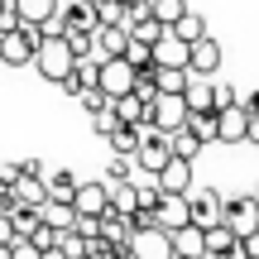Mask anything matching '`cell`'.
I'll use <instances>...</instances> for the list:
<instances>
[{"instance_id":"obj_31","label":"cell","mask_w":259,"mask_h":259,"mask_svg":"<svg viewBox=\"0 0 259 259\" xmlns=\"http://www.w3.org/2000/svg\"><path fill=\"white\" fill-rule=\"evenodd\" d=\"M120 58H125L130 67H135V72H139V67H154V53H149V44H139V38H130Z\"/></svg>"},{"instance_id":"obj_38","label":"cell","mask_w":259,"mask_h":259,"mask_svg":"<svg viewBox=\"0 0 259 259\" xmlns=\"http://www.w3.org/2000/svg\"><path fill=\"white\" fill-rule=\"evenodd\" d=\"M216 259H250V254H245V240H235V245H226V250L216 254Z\"/></svg>"},{"instance_id":"obj_35","label":"cell","mask_w":259,"mask_h":259,"mask_svg":"<svg viewBox=\"0 0 259 259\" xmlns=\"http://www.w3.org/2000/svg\"><path fill=\"white\" fill-rule=\"evenodd\" d=\"M77 101H82V106H87V111H92V115H96V111H106V106H111V101H106L101 92H96V87H92V92H82V96H77Z\"/></svg>"},{"instance_id":"obj_5","label":"cell","mask_w":259,"mask_h":259,"mask_svg":"<svg viewBox=\"0 0 259 259\" xmlns=\"http://www.w3.org/2000/svg\"><path fill=\"white\" fill-rule=\"evenodd\" d=\"M221 206L226 197L216 187H187V211H192V226L206 231V226H221Z\"/></svg>"},{"instance_id":"obj_19","label":"cell","mask_w":259,"mask_h":259,"mask_svg":"<svg viewBox=\"0 0 259 259\" xmlns=\"http://www.w3.org/2000/svg\"><path fill=\"white\" fill-rule=\"evenodd\" d=\"M168 34H173V38H183V44H197V38H206V19L197 15V10H183V15L168 24Z\"/></svg>"},{"instance_id":"obj_3","label":"cell","mask_w":259,"mask_h":259,"mask_svg":"<svg viewBox=\"0 0 259 259\" xmlns=\"http://www.w3.org/2000/svg\"><path fill=\"white\" fill-rule=\"evenodd\" d=\"M34 44H38V29L34 24H19L0 34V63L5 67H29L34 63Z\"/></svg>"},{"instance_id":"obj_11","label":"cell","mask_w":259,"mask_h":259,"mask_svg":"<svg viewBox=\"0 0 259 259\" xmlns=\"http://www.w3.org/2000/svg\"><path fill=\"white\" fill-rule=\"evenodd\" d=\"M106 206H111L106 183H77V192H72V211L77 216H101Z\"/></svg>"},{"instance_id":"obj_24","label":"cell","mask_w":259,"mask_h":259,"mask_svg":"<svg viewBox=\"0 0 259 259\" xmlns=\"http://www.w3.org/2000/svg\"><path fill=\"white\" fill-rule=\"evenodd\" d=\"M125 34H130V38H139V44H149V48H154L158 38H163V24H158V19H154V15H149V10H144V15H139V19H130V24H125Z\"/></svg>"},{"instance_id":"obj_14","label":"cell","mask_w":259,"mask_h":259,"mask_svg":"<svg viewBox=\"0 0 259 259\" xmlns=\"http://www.w3.org/2000/svg\"><path fill=\"white\" fill-rule=\"evenodd\" d=\"M10 197H15L19 206H44L48 192H44V173H19L15 183H10Z\"/></svg>"},{"instance_id":"obj_10","label":"cell","mask_w":259,"mask_h":259,"mask_svg":"<svg viewBox=\"0 0 259 259\" xmlns=\"http://www.w3.org/2000/svg\"><path fill=\"white\" fill-rule=\"evenodd\" d=\"M154 187H158V192H178V197H183L187 187H192V163H187V158H168V163L154 173Z\"/></svg>"},{"instance_id":"obj_27","label":"cell","mask_w":259,"mask_h":259,"mask_svg":"<svg viewBox=\"0 0 259 259\" xmlns=\"http://www.w3.org/2000/svg\"><path fill=\"white\" fill-rule=\"evenodd\" d=\"M144 5H149V15H154L158 24L168 29V24H173V19H178V15L187 10V0H144Z\"/></svg>"},{"instance_id":"obj_13","label":"cell","mask_w":259,"mask_h":259,"mask_svg":"<svg viewBox=\"0 0 259 259\" xmlns=\"http://www.w3.org/2000/svg\"><path fill=\"white\" fill-rule=\"evenodd\" d=\"M58 24H63V34H67V29H82V34H92V29H96V10H92V0H67V5L58 10Z\"/></svg>"},{"instance_id":"obj_41","label":"cell","mask_w":259,"mask_h":259,"mask_svg":"<svg viewBox=\"0 0 259 259\" xmlns=\"http://www.w3.org/2000/svg\"><path fill=\"white\" fill-rule=\"evenodd\" d=\"M15 240V226H10V216H0V245H10Z\"/></svg>"},{"instance_id":"obj_43","label":"cell","mask_w":259,"mask_h":259,"mask_svg":"<svg viewBox=\"0 0 259 259\" xmlns=\"http://www.w3.org/2000/svg\"><path fill=\"white\" fill-rule=\"evenodd\" d=\"M0 259H10V245H0Z\"/></svg>"},{"instance_id":"obj_4","label":"cell","mask_w":259,"mask_h":259,"mask_svg":"<svg viewBox=\"0 0 259 259\" xmlns=\"http://www.w3.org/2000/svg\"><path fill=\"white\" fill-rule=\"evenodd\" d=\"M144 120L154 125L158 135H173V130H183V120H187V106H183V96H168V92H158L154 101H149Z\"/></svg>"},{"instance_id":"obj_21","label":"cell","mask_w":259,"mask_h":259,"mask_svg":"<svg viewBox=\"0 0 259 259\" xmlns=\"http://www.w3.org/2000/svg\"><path fill=\"white\" fill-rule=\"evenodd\" d=\"M183 130H187V135H192L202 149H206V144H216V111H197V115H187Z\"/></svg>"},{"instance_id":"obj_20","label":"cell","mask_w":259,"mask_h":259,"mask_svg":"<svg viewBox=\"0 0 259 259\" xmlns=\"http://www.w3.org/2000/svg\"><path fill=\"white\" fill-rule=\"evenodd\" d=\"M168 240H173V259H202V231L197 226H183Z\"/></svg>"},{"instance_id":"obj_2","label":"cell","mask_w":259,"mask_h":259,"mask_svg":"<svg viewBox=\"0 0 259 259\" xmlns=\"http://www.w3.org/2000/svg\"><path fill=\"white\" fill-rule=\"evenodd\" d=\"M221 226L235 235V240H250V235H259V197H231V202L221 206Z\"/></svg>"},{"instance_id":"obj_44","label":"cell","mask_w":259,"mask_h":259,"mask_svg":"<svg viewBox=\"0 0 259 259\" xmlns=\"http://www.w3.org/2000/svg\"><path fill=\"white\" fill-rule=\"evenodd\" d=\"M202 259H206V254H202Z\"/></svg>"},{"instance_id":"obj_12","label":"cell","mask_w":259,"mask_h":259,"mask_svg":"<svg viewBox=\"0 0 259 259\" xmlns=\"http://www.w3.org/2000/svg\"><path fill=\"white\" fill-rule=\"evenodd\" d=\"M92 44H96V58H120L125 44H130V34H125V24H96Z\"/></svg>"},{"instance_id":"obj_22","label":"cell","mask_w":259,"mask_h":259,"mask_svg":"<svg viewBox=\"0 0 259 259\" xmlns=\"http://www.w3.org/2000/svg\"><path fill=\"white\" fill-rule=\"evenodd\" d=\"M111 111H115V120H120V125H139V120H144V111H149V101H139L135 92H125V96H115V101H111Z\"/></svg>"},{"instance_id":"obj_15","label":"cell","mask_w":259,"mask_h":259,"mask_svg":"<svg viewBox=\"0 0 259 259\" xmlns=\"http://www.w3.org/2000/svg\"><path fill=\"white\" fill-rule=\"evenodd\" d=\"M187 48H192V44H183V38H173L163 29V38H158L149 53H154V67H187Z\"/></svg>"},{"instance_id":"obj_29","label":"cell","mask_w":259,"mask_h":259,"mask_svg":"<svg viewBox=\"0 0 259 259\" xmlns=\"http://www.w3.org/2000/svg\"><path fill=\"white\" fill-rule=\"evenodd\" d=\"M5 216H10V226H15V235H29V231L38 226V206H19V202H15Z\"/></svg>"},{"instance_id":"obj_37","label":"cell","mask_w":259,"mask_h":259,"mask_svg":"<svg viewBox=\"0 0 259 259\" xmlns=\"http://www.w3.org/2000/svg\"><path fill=\"white\" fill-rule=\"evenodd\" d=\"M235 101H240V111H245V115H259V92H250V96H235Z\"/></svg>"},{"instance_id":"obj_23","label":"cell","mask_w":259,"mask_h":259,"mask_svg":"<svg viewBox=\"0 0 259 259\" xmlns=\"http://www.w3.org/2000/svg\"><path fill=\"white\" fill-rule=\"evenodd\" d=\"M106 192H111V211L115 216H130L139 206V187L135 183H106Z\"/></svg>"},{"instance_id":"obj_18","label":"cell","mask_w":259,"mask_h":259,"mask_svg":"<svg viewBox=\"0 0 259 259\" xmlns=\"http://www.w3.org/2000/svg\"><path fill=\"white\" fill-rule=\"evenodd\" d=\"M38 221H44L48 231H72L77 211H72V202H53V197H48V202L38 206Z\"/></svg>"},{"instance_id":"obj_1","label":"cell","mask_w":259,"mask_h":259,"mask_svg":"<svg viewBox=\"0 0 259 259\" xmlns=\"http://www.w3.org/2000/svg\"><path fill=\"white\" fill-rule=\"evenodd\" d=\"M34 67H38V77H44V82L58 87V82L77 67L67 38H63V34H38V44H34Z\"/></svg>"},{"instance_id":"obj_6","label":"cell","mask_w":259,"mask_h":259,"mask_svg":"<svg viewBox=\"0 0 259 259\" xmlns=\"http://www.w3.org/2000/svg\"><path fill=\"white\" fill-rule=\"evenodd\" d=\"M125 245H130V259H173V240H168V231H158V226L130 231Z\"/></svg>"},{"instance_id":"obj_32","label":"cell","mask_w":259,"mask_h":259,"mask_svg":"<svg viewBox=\"0 0 259 259\" xmlns=\"http://www.w3.org/2000/svg\"><path fill=\"white\" fill-rule=\"evenodd\" d=\"M130 173H135V158L115 154V158H111V168H106V183H130Z\"/></svg>"},{"instance_id":"obj_9","label":"cell","mask_w":259,"mask_h":259,"mask_svg":"<svg viewBox=\"0 0 259 259\" xmlns=\"http://www.w3.org/2000/svg\"><path fill=\"white\" fill-rule=\"evenodd\" d=\"M245 130H250V115L240 111V101L216 111V144H245Z\"/></svg>"},{"instance_id":"obj_39","label":"cell","mask_w":259,"mask_h":259,"mask_svg":"<svg viewBox=\"0 0 259 259\" xmlns=\"http://www.w3.org/2000/svg\"><path fill=\"white\" fill-rule=\"evenodd\" d=\"M226 106H235V92L231 87H216V111H226Z\"/></svg>"},{"instance_id":"obj_25","label":"cell","mask_w":259,"mask_h":259,"mask_svg":"<svg viewBox=\"0 0 259 259\" xmlns=\"http://www.w3.org/2000/svg\"><path fill=\"white\" fill-rule=\"evenodd\" d=\"M183 87H187V67H154V92L183 96Z\"/></svg>"},{"instance_id":"obj_34","label":"cell","mask_w":259,"mask_h":259,"mask_svg":"<svg viewBox=\"0 0 259 259\" xmlns=\"http://www.w3.org/2000/svg\"><path fill=\"white\" fill-rule=\"evenodd\" d=\"M115 125H120V120H115V111H111V106H106V111H96V115H92V130H96V135H111Z\"/></svg>"},{"instance_id":"obj_36","label":"cell","mask_w":259,"mask_h":259,"mask_svg":"<svg viewBox=\"0 0 259 259\" xmlns=\"http://www.w3.org/2000/svg\"><path fill=\"white\" fill-rule=\"evenodd\" d=\"M5 29H19V15H15L10 0H0V34H5Z\"/></svg>"},{"instance_id":"obj_7","label":"cell","mask_w":259,"mask_h":259,"mask_svg":"<svg viewBox=\"0 0 259 259\" xmlns=\"http://www.w3.org/2000/svg\"><path fill=\"white\" fill-rule=\"evenodd\" d=\"M154 221H158V231H183V226H192V211H187V192L178 197V192H163L158 197V206H154Z\"/></svg>"},{"instance_id":"obj_45","label":"cell","mask_w":259,"mask_h":259,"mask_svg":"<svg viewBox=\"0 0 259 259\" xmlns=\"http://www.w3.org/2000/svg\"><path fill=\"white\" fill-rule=\"evenodd\" d=\"M254 197H259V192H254Z\"/></svg>"},{"instance_id":"obj_28","label":"cell","mask_w":259,"mask_h":259,"mask_svg":"<svg viewBox=\"0 0 259 259\" xmlns=\"http://www.w3.org/2000/svg\"><path fill=\"white\" fill-rule=\"evenodd\" d=\"M168 149H173V158H187V163H192V158L202 154V144H197V139L187 135V130H173V135H168Z\"/></svg>"},{"instance_id":"obj_30","label":"cell","mask_w":259,"mask_h":259,"mask_svg":"<svg viewBox=\"0 0 259 259\" xmlns=\"http://www.w3.org/2000/svg\"><path fill=\"white\" fill-rule=\"evenodd\" d=\"M67 48H72V58L82 63V58H96V44H92V34H82V29H67Z\"/></svg>"},{"instance_id":"obj_42","label":"cell","mask_w":259,"mask_h":259,"mask_svg":"<svg viewBox=\"0 0 259 259\" xmlns=\"http://www.w3.org/2000/svg\"><path fill=\"white\" fill-rule=\"evenodd\" d=\"M245 144H259V115H250V130H245Z\"/></svg>"},{"instance_id":"obj_40","label":"cell","mask_w":259,"mask_h":259,"mask_svg":"<svg viewBox=\"0 0 259 259\" xmlns=\"http://www.w3.org/2000/svg\"><path fill=\"white\" fill-rule=\"evenodd\" d=\"M19 178V163H0V187H10Z\"/></svg>"},{"instance_id":"obj_17","label":"cell","mask_w":259,"mask_h":259,"mask_svg":"<svg viewBox=\"0 0 259 259\" xmlns=\"http://www.w3.org/2000/svg\"><path fill=\"white\" fill-rule=\"evenodd\" d=\"M15 5V15H19V24H44V19H53L58 15V0H10Z\"/></svg>"},{"instance_id":"obj_8","label":"cell","mask_w":259,"mask_h":259,"mask_svg":"<svg viewBox=\"0 0 259 259\" xmlns=\"http://www.w3.org/2000/svg\"><path fill=\"white\" fill-rule=\"evenodd\" d=\"M216 67H221V44L216 38H197L187 48V77H216Z\"/></svg>"},{"instance_id":"obj_26","label":"cell","mask_w":259,"mask_h":259,"mask_svg":"<svg viewBox=\"0 0 259 259\" xmlns=\"http://www.w3.org/2000/svg\"><path fill=\"white\" fill-rule=\"evenodd\" d=\"M106 139H111V149H115V154H125V158H135V149H139V130L135 125H115Z\"/></svg>"},{"instance_id":"obj_33","label":"cell","mask_w":259,"mask_h":259,"mask_svg":"<svg viewBox=\"0 0 259 259\" xmlns=\"http://www.w3.org/2000/svg\"><path fill=\"white\" fill-rule=\"evenodd\" d=\"M24 240H29V245H34V250H38V254H48V250H53V240H58V231H48V226H44V221H38V226H34V231H29V235H24Z\"/></svg>"},{"instance_id":"obj_16","label":"cell","mask_w":259,"mask_h":259,"mask_svg":"<svg viewBox=\"0 0 259 259\" xmlns=\"http://www.w3.org/2000/svg\"><path fill=\"white\" fill-rule=\"evenodd\" d=\"M44 192L53 197V202H72V192H77V173H72V168H53V173L44 168Z\"/></svg>"}]
</instances>
